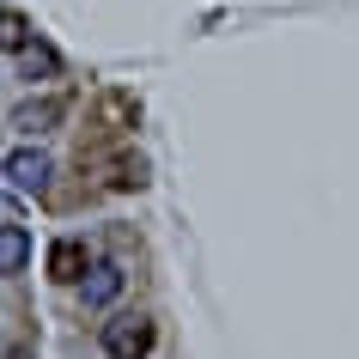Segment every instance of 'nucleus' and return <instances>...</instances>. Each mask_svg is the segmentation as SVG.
Masks as SVG:
<instances>
[{
    "mask_svg": "<svg viewBox=\"0 0 359 359\" xmlns=\"http://www.w3.org/2000/svg\"><path fill=\"white\" fill-rule=\"evenodd\" d=\"M49 280H86V244L79 238H61L49 250Z\"/></svg>",
    "mask_w": 359,
    "mask_h": 359,
    "instance_id": "obj_5",
    "label": "nucleus"
},
{
    "mask_svg": "<svg viewBox=\"0 0 359 359\" xmlns=\"http://www.w3.org/2000/svg\"><path fill=\"white\" fill-rule=\"evenodd\" d=\"M152 323L147 317H116L110 329H104V353L110 359H140V353H152Z\"/></svg>",
    "mask_w": 359,
    "mask_h": 359,
    "instance_id": "obj_1",
    "label": "nucleus"
},
{
    "mask_svg": "<svg viewBox=\"0 0 359 359\" xmlns=\"http://www.w3.org/2000/svg\"><path fill=\"white\" fill-rule=\"evenodd\" d=\"M6 183H13V189H43V183H49V152H37V147L6 152Z\"/></svg>",
    "mask_w": 359,
    "mask_h": 359,
    "instance_id": "obj_3",
    "label": "nucleus"
},
{
    "mask_svg": "<svg viewBox=\"0 0 359 359\" xmlns=\"http://www.w3.org/2000/svg\"><path fill=\"white\" fill-rule=\"evenodd\" d=\"M61 110H67L61 97H43V104H19V110H13V128H25V134H43V122H55Z\"/></svg>",
    "mask_w": 359,
    "mask_h": 359,
    "instance_id": "obj_6",
    "label": "nucleus"
},
{
    "mask_svg": "<svg viewBox=\"0 0 359 359\" xmlns=\"http://www.w3.org/2000/svg\"><path fill=\"white\" fill-rule=\"evenodd\" d=\"M31 262V238L19 226V201H6V226H0V274H25Z\"/></svg>",
    "mask_w": 359,
    "mask_h": 359,
    "instance_id": "obj_2",
    "label": "nucleus"
},
{
    "mask_svg": "<svg viewBox=\"0 0 359 359\" xmlns=\"http://www.w3.org/2000/svg\"><path fill=\"white\" fill-rule=\"evenodd\" d=\"M61 61H55V49H43V43H25L19 49V79H49Z\"/></svg>",
    "mask_w": 359,
    "mask_h": 359,
    "instance_id": "obj_7",
    "label": "nucleus"
},
{
    "mask_svg": "<svg viewBox=\"0 0 359 359\" xmlns=\"http://www.w3.org/2000/svg\"><path fill=\"white\" fill-rule=\"evenodd\" d=\"M147 183V158H116L110 165V189H140Z\"/></svg>",
    "mask_w": 359,
    "mask_h": 359,
    "instance_id": "obj_8",
    "label": "nucleus"
},
{
    "mask_svg": "<svg viewBox=\"0 0 359 359\" xmlns=\"http://www.w3.org/2000/svg\"><path fill=\"white\" fill-rule=\"evenodd\" d=\"M0 43H6L13 55L25 49V13H6V31H0Z\"/></svg>",
    "mask_w": 359,
    "mask_h": 359,
    "instance_id": "obj_9",
    "label": "nucleus"
},
{
    "mask_svg": "<svg viewBox=\"0 0 359 359\" xmlns=\"http://www.w3.org/2000/svg\"><path fill=\"white\" fill-rule=\"evenodd\" d=\"M122 280H128V274H122L116 262H97V268H86V304H92V311L116 304V299H122Z\"/></svg>",
    "mask_w": 359,
    "mask_h": 359,
    "instance_id": "obj_4",
    "label": "nucleus"
}]
</instances>
